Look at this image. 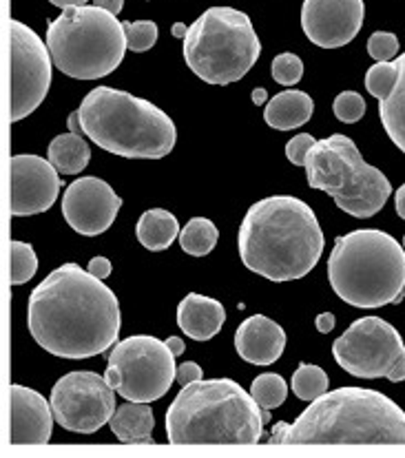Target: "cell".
Returning a JSON list of instances; mask_svg holds the SVG:
<instances>
[{"instance_id":"obj_1","label":"cell","mask_w":405,"mask_h":458,"mask_svg":"<svg viewBox=\"0 0 405 458\" xmlns=\"http://www.w3.org/2000/svg\"><path fill=\"white\" fill-rule=\"evenodd\" d=\"M105 279L78 264H64L34 288L27 306V328L54 357L89 359L118 341L120 303Z\"/></svg>"},{"instance_id":"obj_2","label":"cell","mask_w":405,"mask_h":458,"mask_svg":"<svg viewBox=\"0 0 405 458\" xmlns=\"http://www.w3.org/2000/svg\"><path fill=\"white\" fill-rule=\"evenodd\" d=\"M324 246V231L313 208L292 195L255 202L237 237L246 268L277 284L306 277L321 259Z\"/></svg>"},{"instance_id":"obj_3","label":"cell","mask_w":405,"mask_h":458,"mask_svg":"<svg viewBox=\"0 0 405 458\" xmlns=\"http://www.w3.org/2000/svg\"><path fill=\"white\" fill-rule=\"evenodd\" d=\"M270 443L405 445V412L376 390L339 387L315 399L295 423L279 420Z\"/></svg>"},{"instance_id":"obj_4","label":"cell","mask_w":405,"mask_h":458,"mask_svg":"<svg viewBox=\"0 0 405 458\" xmlns=\"http://www.w3.org/2000/svg\"><path fill=\"white\" fill-rule=\"evenodd\" d=\"M232 378L181 386L165 417L173 445H253L262 441L268 414Z\"/></svg>"},{"instance_id":"obj_5","label":"cell","mask_w":405,"mask_h":458,"mask_svg":"<svg viewBox=\"0 0 405 458\" xmlns=\"http://www.w3.org/2000/svg\"><path fill=\"white\" fill-rule=\"evenodd\" d=\"M82 133L120 157L157 160L173 151V120L153 102L111 87H97L80 105Z\"/></svg>"},{"instance_id":"obj_6","label":"cell","mask_w":405,"mask_h":458,"mask_svg":"<svg viewBox=\"0 0 405 458\" xmlns=\"http://www.w3.org/2000/svg\"><path fill=\"white\" fill-rule=\"evenodd\" d=\"M328 279L339 299L355 308L401 301L405 249L379 228H359L334 240Z\"/></svg>"},{"instance_id":"obj_7","label":"cell","mask_w":405,"mask_h":458,"mask_svg":"<svg viewBox=\"0 0 405 458\" xmlns=\"http://www.w3.org/2000/svg\"><path fill=\"white\" fill-rule=\"evenodd\" d=\"M55 67L76 81H96L120 67L127 54L124 25L100 7H69L46 27Z\"/></svg>"},{"instance_id":"obj_8","label":"cell","mask_w":405,"mask_h":458,"mask_svg":"<svg viewBox=\"0 0 405 458\" xmlns=\"http://www.w3.org/2000/svg\"><path fill=\"white\" fill-rule=\"evenodd\" d=\"M190 72L226 87L246 76L262 54L250 18L232 7H211L189 27L181 47Z\"/></svg>"},{"instance_id":"obj_9","label":"cell","mask_w":405,"mask_h":458,"mask_svg":"<svg viewBox=\"0 0 405 458\" xmlns=\"http://www.w3.org/2000/svg\"><path fill=\"white\" fill-rule=\"evenodd\" d=\"M304 168L310 189L324 191L352 217H372L392 195L388 177L363 160L357 144L348 135L334 133L316 140L306 156Z\"/></svg>"},{"instance_id":"obj_10","label":"cell","mask_w":405,"mask_h":458,"mask_svg":"<svg viewBox=\"0 0 405 458\" xmlns=\"http://www.w3.org/2000/svg\"><path fill=\"white\" fill-rule=\"evenodd\" d=\"M175 375V354L166 341L135 335L114 345L105 378L127 401L151 403L171 390Z\"/></svg>"},{"instance_id":"obj_11","label":"cell","mask_w":405,"mask_h":458,"mask_svg":"<svg viewBox=\"0 0 405 458\" xmlns=\"http://www.w3.org/2000/svg\"><path fill=\"white\" fill-rule=\"evenodd\" d=\"M334 361L359 378L405 381V344L399 330L379 317H361L333 344Z\"/></svg>"},{"instance_id":"obj_12","label":"cell","mask_w":405,"mask_h":458,"mask_svg":"<svg viewBox=\"0 0 405 458\" xmlns=\"http://www.w3.org/2000/svg\"><path fill=\"white\" fill-rule=\"evenodd\" d=\"M9 64H12V123H18L43 105L51 87V64H54L49 47L21 21H9Z\"/></svg>"},{"instance_id":"obj_13","label":"cell","mask_w":405,"mask_h":458,"mask_svg":"<svg viewBox=\"0 0 405 458\" xmlns=\"http://www.w3.org/2000/svg\"><path fill=\"white\" fill-rule=\"evenodd\" d=\"M51 410L69 432L93 434L115 414V392L105 377L89 370L69 372L51 390Z\"/></svg>"},{"instance_id":"obj_14","label":"cell","mask_w":405,"mask_h":458,"mask_svg":"<svg viewBox=\"0 0 405 458\" xmlns=\"http://www.w3.org/2000/svg\"><path fill=\"white\" fill-rule=\"evenodd\" d=\"M122 208V198L100 177H78L63 195V215L69 226L87 237L102 235Z\"/></svg>"},{"instance_id":"obj_15","label":"cell","mask_w":405,"mask_h":458,"mask_svg":"<svg viewBox=\"0 0 405 458\" xmlns=\"http://www.w3.org/2000/svg\"><path fill=\"white\" fill-rule=\"evenodd\" d=\"M363 16V0H304L301 30L316 47L339 49L357 38Z\"/></svg>"},{"instance_id":"obj_16","label":"cell","mask_w":405,"mask_h":458,"mask_svg":"<svg viewBox=\"0 0 405 458\" xmlns=\"http://www.w3.org/2000/svg\"><path fill=\"white\" fill-rule=\"evenodd\" d=\"M58 168L38 156L12 157V215L30 217L49 210L60 195Z\"/></svg>"},{"instance_id":"obj_17","label":"cell","mask_w":405,"mask_h":458,"mask_svg":"<svg viewBox=\"0 0 405 458\" xmlns=\"http://www.w3.org/2000/svg\"><path fill=\"white\" fill-rule=\"evenodd\" d=\"M9 401H12V410H9L12 445H45L49 443L55 417L45 396L31 387L12 386Z\"/></svg>"},{"instance_id":"obj_18","label":"cell","mask_w":405,"mask_h":458,"mask_svg":"<svg viewBox=\"0 0 405 458\" xmlns=\"http://www.w3.org/2000/svg\"><path fill=\"white\" fill-rule=\"evenodd\" d=\"M286 348V333L279 324L264 315H253L241 321L235 333V350L253 366H270Z\"/></svg>"},{"instance_id":"obj_19","label":"cell","mask_w":405,"mask_h":458,"mask_svg":"<svg viewBox=\"0 0 405 458\" xmlns=\"http://www.w3.org/2000/svg\"><path fill=\"white\" fill-rule=\"evenodd\" d=\"M226 321V310L217 299L204 294H186L178 306V326L195 341L213 339Z\"/></svg>"},{"instance_id":"obj_20","label":"cell","mask_w":405,"mask_h":458,"mask_svg":"<svg viewBox=\"0 0 405 458\" xmlns=\"http://www.w3.org/2000/svg\"><path fill=\"white\" fill-rule=\"evenodd\" d=\"M315 102L313 98L300 89H286V91L277 93L266 102L264 109V120L268 126L277 131H291L300 129L313 118Z\"/></svg>"},{"instance_id":"obj_21","label":"cell","mask_w":405,"mask_h":458,"mask_svg":"<svg viewBox=\"0 0 405 458\" xmlns=\"http://www.w3.org/2000/svg\"><path fill=\"white\" fill-rule=\"evenodd\" d=\"M111 432L118 438L120 443H156L153 441L151 432L156 419H153L151 408L147 403H138V401H127L115 410V414L109 420Z\"/></svg>"},{"instance_id":"obj_22","label":"cell","mask_w":405,"mask_h":458,"mask_svg":"<svg viewBox=\"0 0 405 458\" xmlns=\"http://www.w3.org/2000/svg\"><path fill=\"white\" fill-rule=\"evenodd\" d=\"M138 240L144 249L148 250H166L175 242V237L180 235V224L178 217L173 213L165 208H151L147 213H142L138 226Z\"/></svg>"},{"instance_id":"obj_23","label":"cell","mask_w":405,"mask_h":458,"mask_svg":"<svg viewBox=\"0 0 405 458\" xmlns=\"http://www.w3.org/2000/svg\"><path fill=\"white\" fill-rule=\"evenodd\" d=\"M394 64H397L399 72L397 84H394L392 93L385 100H381L379 115L385 133L397 144V148L405 153V54L397 55Z\"/></svg>"},{"instance_id":"obj_24","label":"cell","mask_w":405,"mask_h":458,"mask_svg":"<svg viewBox=\"0 0 405 458\" xmlns=\"http://www.w3.org/2000/svg\"><path fill=\"white\" fill-rule=\"evenodd\" d=\"M49 162L58 168L63 175H78L85 171L91 160L89 142L80 133H64L54 138L49 144Z\"/></svg>"},{"instance_id":"obj_25","label":"cell","mask_w":405,"mask_h":458,"mask_svg":"<svg viewBox=\"0 0 405 458\" xmlns=\"http://www.w3.org/2000/svg\"><path fill=\"white\" fill-rule=\"evenodd\" d=\"M217 240H220V231L207 217H193L186 224L184 231H180L181 250L193 257L208 255L217 246Z\"/></svg>"},{"instance_id":"obj_26","label":"cell","mask_w":405,"mask_h":458,"mask_svg":"<svg viewBox=\"0 0 405 458\" xmlns=\"http://www.w3.org/2000/svg\"><path fill=\"white\" fill-rule=\"evenodd\" d=\"M328 390V375L319 366L301 363L292 375V392L301 401H315Z\"/></svg>"},{"instance_id":"obj_27","label":"cell","mask_w":405,"mask_h":458,"mask_svg":"<svg viewBox=\"0 0 405 458\" xmlns=\"http://www.w3.org/2000/svg\"><path fill=\"white\" fill-rule=\"evenodd\" d=\"M250 394H253V399L264 410H277L286 401L288 383L283 381V377L273 375V372H264V375L253 378Z\"/></svg>"},{"instance_id":"obj_28","label":"cell","mask_w":405,"mask_h":458,"mask_svg":"<svg viewBox=\"0 0 405 458\" xmlns=\"http://www.w3.org/2000/svg\"><path fill=\"white\" fill-rule=\"evenodd\" d=\"M9 261H12V268H9L12 286L27 284L38 270V257H36L31 244H25V242H12L9 244Z\"/></svg>"},{"instance_id":"obj_29","label":"cell","mask_w":405,"mask_h":458,"mask_svg":"<svg viewBox=\"0 0 405 458\" xmlns=\"http://www.w3.org/2000/svg\"><path fill=\"white\" fill-rule=\"evenodd\" d=\"M399 72L394 63H376L367 69L366 73V89L372 98L376 100H385L392 93L394 84H397Z\"/></svg>"},{"instance_id":"obj_30","label":"cell","mask_w":405,"mask_h":458,"mask_svg":"<svg viewBox=\"0 0 405 458\" xmlns=\"http://www.w3.org/2000/svg\"><path fill=\"white\" fill-rule=\"evenodd\" d=\"M270 73H273V81L282 84V87H292V84H297L304 78V63H301L300 55L286 51V54H279L273 60Z\"/></svg>"},{"instance_id":"obj_31","label":"cell","mask_w":405,"mask_h":458,"mask_svg":"<svg viewBox=\"0 0 405 458\" xmlns=\"http://www.w3.org/2000/svg\"><path fill=\"white\" fill-rule=\"evenodd\" d=\"M124 31H127V45L131 51H148L157 42V25L153 21H135L124 22Z\"/></svg>"},{"instance_id":"obj_32","label":"cell","mask_w":405,"mask_h":458,"mask_svg":"<svg viewBox=\"0 0 405 458\" xmlns=\"http://www.w3.org/2000/svg\"><path fill=\"white\" fill-rule=\"evenodd\" d=\"M333 111L334 115H337L339 123L355 124L359 123L363 114H366V100H363L357 91H343L334 98Z\"/></svg>"},{"instance_id":"obj_33","label":"cell","mask_w":405,"mask_h":458,"mask_svg":"<svg viewBox=\"0 0 405 458\" xmlns=\"http://www.w3.org/2000/svg\"><path fill=\"white\" fill-rule=\"evenodd\" d=\"M367 54L376 60V63H392L399 54V40L397 36L390 31H375L367 40Z\"/></svg>"},{"instance_id":"obj_34","label":"cell","mask_w":405,"mask_h":458,"mask_svg":"<svg viewBox=\"0 0 405 458\" xmlns=\"http://www.w3.org/2000/svg\"><path fill=\"white\" fill-rule=\"evenodd\" d=\"M316 140L310 133H300L286 144V157L292 162L295 166H304L306 165V156H308L310 148L315 147Z\"/></svg>"},{"instance_id":"obj_35","label":"cell","mask_w":405,"mask_h":458,"mask_svg":"<svg viewBox=\"0 0 405 458\" xmlns=\"http://www.w3.org/2000/svg\"><path fill=\"white\" fill-rule=\"evenodd\" d=\"M202 368L198 366L195 361H184L181 366H178V375H175V381L180 383V386H189V383H195V381H202Z\"/></svg>"},{"instance_id":"obj_36","label":"cell","mask_w":405,"mask_h":458,"mask_svg":"<svg viewBox=\"0 0 405 458\" xmlns=\"http://www.w3.org/2000/svg\"><path fill=\"white\" fill-rule=\"evenodd\" d=\"M89 273L97 279H106L111 275V261L106 257H93L89 261Z\"/></svg>"},{"instance_id":"obj_37","label":"cell","mask_w":405,"mask_h":458,"mask_svg":"<svg viewBox=\"0 0 405 458\" xmlns=\"http://www.w3.org/2000/svg\"><path fill=\"white\" fill-rule=\"evenodd\" d=\"M333 328H334V315H333V312H321V315L316 317V330H319L321 335H328Z\"/></svg>"},{"instance_id":"obj_38","label":"cell","mask_w":405,"mask_h":458,"mask_svg":"<svg viewBox=\"0 0 405 458\" xmlns=\"http://www.w3.org/2000/svg\"><path fill=\"white\" fill-rule=\"evenodd\" d=\"M93 3H96V7L105 9V12L114 13V16H118L124 7V0H93Z\"/></svg>"},{"instance_id":"obj_39","label":"cell","mask_w":405,"mask_h":458,"mask_svg":"<svg viewBox=\"0 0 405 458\" xmlns=\"http://www.w3.org/2000/svg\"><path fill=\"white\" fill-rule=\"evenodd\" d=\"M394 208H397L399 217L405 219V184L401 189H397V195H394Z\"/></svg>"},{"instance_id":"obj_40","label":"cell","mask_w":405,"mask_h":458,"mask_svg":"<svg viewBox=\"0 0 405 458\" xmlns=\"http://www.w3.org/2000/svg\"><path fill=\"white\" fill-rule=\"evenodd\" d=\"M166 345H169L171 352H173L175 357L184 352V341H181L180 336H169V339H166Z\"/></svg>"},{"instance_id":"obj_41","label":"cell","mask_w":405,"mask_h":458,"mask_svg":"<svg viewBox=\"0 0 405 458\" xmlns=\"http://www.w3.org/2000/svg\"><path fill=\"white\" fill-rule=\"evenodd\" d=\"M250 100H253L255 105H266V102H268V91H266V89L257 87L253 93H250Z\"/></svg>"},{"instance_id":"obj_42","label":"cell","mask_w":405,"mask_h":458,"mask_svg":"<svg viewBox=\"0 0 405 458\" xmlns=\"http://www.w3.org/2000/svg\"><path fill=\"white\" fill-rule=\"evenodd\" d=\"M49 3L55 4V7H60V9H69V7H82L87 0H49Z\"/></svg>"},{"instance_id":"obj_43","label":"cell","mask_w":405,"mask_h":458,"mask_svg":"<svg viewBox=\"0 0 405 458\" xmlns=\"http://www.w3.org/2000/svg\"><path fill=\"white\" fill-rule=\"evenodd\" d=\"M69 129H72V133H78V131H82L80 111H73V114L69 115Z\"/></svg>"},{"instance_id":"obj_44","label":"cell","mask_w":405,"mask_h":458,"mask_svg":"<svg viewBox=\"0 0 405 458\" xmlns=\"http://www.w3.org/2000/svg\"><path fill=\"white\" fill-rule=\"evenodd\" d=\"M186 31H189V27H184V25H181V22H175V25H173V36H175V38L184 40Z\"/></svg>"},{"instance_id":"obj_45","label":"cell","mask_w":405,"mask_h":458,"mask_svg":"<svg viewBox=\"0 0 405 458\" xmlns=\"http://www.w3.org/2000/svg\"><path fill=\"white\" fill-rule=\"evenodd\" d=\"M405 299V286H403V291H401V301Z\"/></svg>"},{"instance_id":"obj_46","label":"cell","mask_w":405,"mask_h":458,"mask_svg":"<svg viewBox=\"0 0 405 458\" xmlns=\"http://www.w3.org/2000/svg\"><path fill=\"white\" fill-rule=\"evenodd\" d=\"M403 249H405V237H403Z\"/></svg>"}]
</instances>
